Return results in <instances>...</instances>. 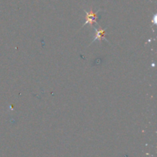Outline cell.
I'll return each instance as SVG.
<instances>
[{
  "label": "cell",
  "instance_id": "2",
  "mask_svg": "<svg viewBox=\"0 0 157 157\" xmlns=\"http://www.w3.org/2000/svg\"><path fill=\"white\" fill-rule=\"evenodd\" d=\"M94 29H95V36H94V40L92 41L91 43L94 42L96 40H99L100 41H101L103 39L106 40L107 42H109L108 40H107L105 37V32H106V29H107V28L104 29H102L101 28L100 29H97L96 28H94Z\"/></svg>",
  "mask_w": 157,
  "mask_h": 157
},
{
  "label": "cell",
  "instance_id": "1",
  "mask_svg": "<svg viewBox=\"0 0 157 157\" xmlns=\"http://www.w3.org/2000/svg\"><path fill=\"white\" fill-rule=\"evenodd\" d=\"M84 12H85L86 13V21L85 22H84V24H83L82 27H84V25H86L87 24L90 25V26L93 27L94 23H98L97 20L98 19V13L99 12V11L94 12H93V9H90V10L89 11V12H87V11L86 10H84Z\"/></svg>",
  "mask_w": 157,
  "mask_h": 157
}]
</instances>
